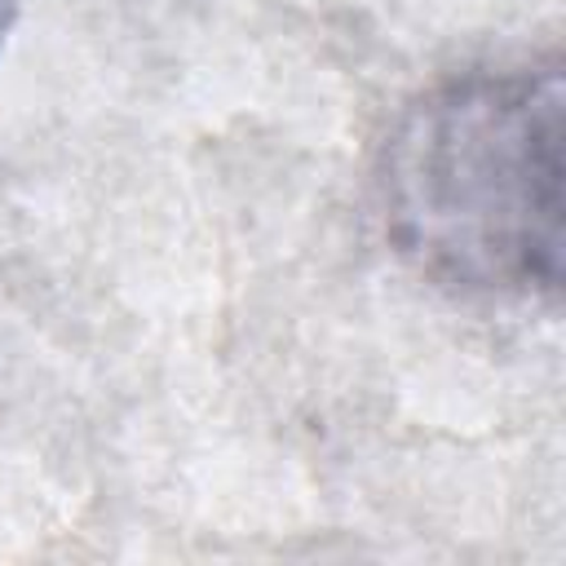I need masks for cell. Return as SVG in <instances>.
I'll list each match as a JSON object with an SVG mask.
<instances>
[{"label":"cell","instance_id":"6da1fadb","mask_svg":"<svg viewBox=\"0 0 566 566\" xmlns=\"http://www.w3.org/2000/svg\"><path fill=\"white\" fill-rule=\"evenodd\" d=\"M562 62L469 71L424 93L385 150V230L469 296L562 292Z\"/></svg>","mask_w":566,"mask_h":566},{"label":"cell","instance_id":"7a4b0ae2","mask_svg":"<svg viewBox=\"0 0 566 566\" xmlns=\"http://www.w3.org/2000/svg\"><path fill=\"white\" fill-rule=\"evenodd\" d=\"M0 31H4V0H0Z\"/></svg>","mask_w":566,"mask_h":566}]
</instances>
